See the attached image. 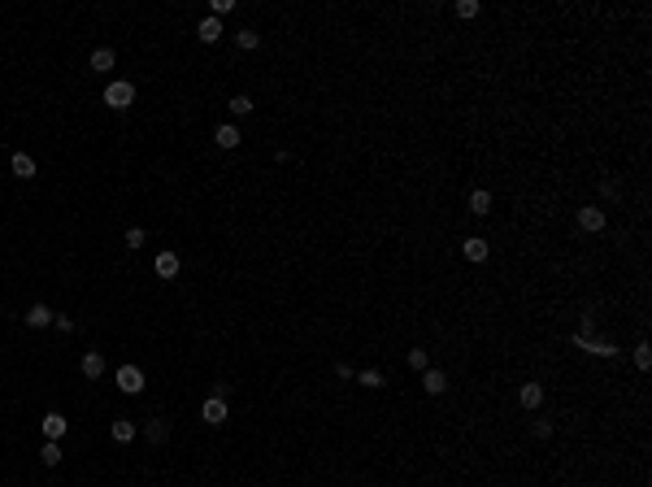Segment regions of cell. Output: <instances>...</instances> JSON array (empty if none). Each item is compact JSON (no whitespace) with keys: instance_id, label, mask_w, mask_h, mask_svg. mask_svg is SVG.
Masks as SVG:
<instances>
[{"instance_id":"obj_1","label":"cell","mask_w":652,"mask_h":487,"mask_svg":"<svg viewBox=\"0 0 652 487\" xmlns=\"http://www.w3.org/2000/svg\"><path fill=\"white\" fill-rule=\"evenodd\" d=\"M105 105H109V109H118V113L130 109V105H135V83H126V78H113V83L105 87Z\"/></svg>"},{"instance_id":"obj_28","label":"cell","mask_w":652,"mask_h":487,"mask_svg":"<svg viewBox=\"0 0 652 487\" xmlns=\"http://www.w3.org/2000/svg\"><path fill=\"white\" fill-rule=\"evenodd\" d=\"M231 9H235V0H214V13H209V18L222 22V13H231Z\"/></svg>"},{"instance_id":"obj_18","label":"cell","mask_w":652,"mask_h":487,"mask_svg":"<svg viewBox=\"0 0 652 487\" xmlns=\"http://www.w3.org/2000/svg\"><path fill=\"white\" fill-rule=\"evenodd\" d=\"M465 262H487V239L483 235H470L465 239Z\"/></svg>"},{"instance_id":"obj_20","label":"cell","mask_w":652,"mask_h":487,"mask_svg":"<svg viewBox=\"0 0 652 487\" xmlns=\"http://www.w3.org/2000/svg\"><path fill=\"white\" fill-rule=\"evenodd\" d=\"M113 440H118V444H130V440H135V422H130V418H118V422H113Z\"/></svg>"},{"instance_id":"obj_17","label":"cell","mask_w":652,"mask_h":487,"mask_svg":"<svg viewBox=\"0 0 652 487\" xmlns=\"http://www.w3.org/2000/svg\"><path fill=\"white\" fill-rule=\"evenodd\" d=\"M113 61H118V57H113V48H96V53H92V70L96 74H109Z\"/></svg>"},{"instance_id":"obj_29","label":"cell","mask_w":652,"mask_h":487,"mask_svg":"<svg viewBox=\"0 0 652 487\" xmlns=\"http://www.w3.org/2000/svg\"><path fill=\"white\" fill-rule=\"evenodd\" d=\"M53 327H57L61 335H70V331H74V322H70V318H65V314H53Z\"/></svg>"},{"instance_id":"obj_19","label":"cell","mask_w":652,"mask_h":487,"mask_svg":"<svg viewBox=\"0 0 652 487\" xmlns=\"http://www.w3.org/2000/svg\"><path fill=\"white\" fill-rule=\"evenodd\" d=\"M257 44H261V35H257L252 26H239V31H235V48H239V53H252Z\"/></svg>"},{"instance_id":"obj_8","label":"cell","mask_w":652,"mask_h":487,"mask_svg":"<svg viewBox=\"0 0 652 487\" xmlns=\"http://www.w3.org/2000/svg\"><path fill=\"white\" fill-rule=\"evenodd\" d=\"M9 170H13V178H35V157H31V153H13L9 157Z\"/></svg>"},{"instance_id":"obj_24","label":"cell","mask_w":652,"mask_h":487,"mask_svg":"<svg viewBox=\"0 0 652 487\" xmlns=\"http://www.w3.org/2000/svg\"><path fill=\"white\" fill-rule=\"evenodd\" d=\"M531 431H535V440H552V422H548V418H535Z\"/></svg>"},{"instance_id":"obj_25","label":"cell","mask_w":652,"mask_h":487,"mask_svg":"<svg viewBox=\"0 0 652 487\" xmlns=\"http://www.w3.org/2000/svg\"><path fill=\"white\" fill-rule=\"evenodd\" d=\"M357 383H361V387H383V375H379V370H361Z\"/></svg>"},{"instance_id":"obj_14","label":"cell","mask_w":652,"mask_h":487,"mask_svg":"<svg viewBox=\"0 0 652 487\" xmlns=\"http://www.w3.org/2000/svg\"><path fill=\"white\" fill-rule=\"evenodd\" d=\"M22 318H26V327H35V331L40 327H53V309H48V305H31Z\"/></svg>"},{"instance_id":"obj_23","label":"cell","mask_w":652,"mask_h":487,"mask_svg":"<svg viewBox=\"0 0 652 487\" xmlns=\"http://www.w3.org/2000/svg\"><path fill=\"white\" fill-rule=\"evenodd\" d=\"M409 366H413V370H431V357H427V348H409Z\"/></svg>"},{"instance_id":"obj_22","label":"cell","mask_w":652,"mask_h":487,"mask_svg":"<svg viewBox=\"0 0 652 487\" xmlns=\"http://www.w3.org/2000/svg\"><path fill=\"white\" fill-rule=\"evenodd\" d=\"M479 0H456V18H479Z\"/></svg>"},{"instance_id":"obj_12","label":"cell","mask_w":652,"mask_h":487,"mask_svg":"<svg viewBox=\"0 0 652 487\" xmlns=\"http://www.w3.org/2000/svg\"><path fill=\"white\" fill-rule=\"evenodd\" d=\"M422 387H427L431 396H444L448 392V375L444 370H422Z\"/></svg>"},{"instance_id":"obj_27","label":"cell","mask_w":652,"mask_h":487,"mask_svg":"<svg viewBox=\"0 0 652 487\" xmlns=\"http://www.w3.org/2000/svg\"><path fill=\"white\" fill-rule=\"evenodd\" d=\"M126 248H135V253L144 248V231H139V226H130V231H126Z\"/></svg>"},{"instance_id":"obj_16","label":"cell","mask_w":652,"mask_h":487,"mask_svg":"<svg viewBox=\"0 0 652 487\" xmlns=\"http://www.w3.org/2000/svg\"><path fill=\"white\" fill-rule=\"evenodd\" d=\"M61 457H65V452H61V440H44V444H40V461H44V465H61Z\"/></svg>"},{"instance_id":"obj_3","label":"cell","mask_w":652,"mask_h":487,"mask_svg":"<svg viewBox=\"0 0 652 487\" xmlns=\"http://www.w3.org/2000/svg\"><path fill=\"white\" fill-rule=\"evenodd\" d=\"M517 404H522L526 413H535V409L544 404V387H540V383H522V387H517Z\"/></svg>"},{"instance_id":"obj_11","label":"cell","mask_w":652,"mask_h":487,"mask_svg":"<svg viewBox=\"0 0 652 487\" xmlns=\"http://www.w3.org/2000/svg\"><path fill=\"white\" fill-rule=\"evenodd\" d=\"M470 214H474V218H487V214H492V191H487V187H474V191H470Z\"/></svg>"},{"instance_id":"obj_9","label":"cell","mask_w":652,"mask_h":487,"mask_svg":"<svg viewBox=\"0 0 652 487\" xmlns=\"http://www.w3.org/2000/svg\"><path fill=\"white\" fill-rule=\"evenodd\" d=\"M196 40H200V44H218L222 40V22L218 18H200V22H196Z\"/></svg>"},{"instance_id":"obj_26","label":"cell","mask_w":652,"mask_h":487,"mask_svg":"<svg viewBox=\"0 0 652 487\" xmlns=\"http://www.w3.org/2000/svg\"><path fill=\"white\" fill-rule=\"evenodd\" d=\"M635 366H640V370H648V366H652V348H648V344L635 348Z\"/></svg>"},{"instance_id":"obj_7","label":"cell","mask_w":652,"mask_h":487,"mask_svg":"<svg viewBox=\"0 0 652 487\" xmlns=\"http://www.w3.org/2000/svg\"><path fill=\"white\" fill-rule=\"evenodd\" d=\"M78 370H83V379H101L105 375V352H83V361H78Z\"/></svg>"},{"instance_id":"obj_4","label":"cell","mask_w":652,"mask_h":487,"mask_svg":"<svg viewBox=\"0 0 652 487\" xmlns=\"http://www.w3.org/2000/svg\"><path fill=\"white\" fill-rule=\"evenodd\" d=\"M200 418L209 422V427H222V422H226V400H222V396H205Z\"/></svg>"},{"instance_id":"obj_2","label":"cell","mask_w":652,"mask_h":487,"mask_svg":"<svg viewBox=\"0 0 652 487\" xmlns=\"http://www.w3.org/2000/svg\"><path fill=\"white\" fill-rule=\"evenodd\" d=\"M113 379H118V387H122L126 396H139V392H144V370H139V366H122Z\"/></svg>"},{"instance_id":"obj_5","label":"cell","mask_w":652,"mask_h":487,"mask_svg":"<svg viewBox=\"0 0 652 487\" xmlns=\"http://www.w3.org/2000/svg\"><path fill=\"white\" fill-rule=\"evenodd\" d=\"M578 226H583V231H592V235H596V231H605V209L583 205V209H578Z\"/></svg>"},{"instance_id":"obj_13","label":"cell","mask_w":652,"mask_h":487,"mask_svg":"<svg viewBox=\"0 0 652 487\" xmlns=\"http://www.w3.org/2000/svg\"><path fill=\"white\" fill-rule=\"evenodd\" d=\"M144 440H148V444H166L170 440V422L166 418H153L148 427H144Z\"/></svg>"},{"instance_id":"obj_10","label":"cell","mask_w":652,"mask_h":487,"mask_svg":"<svg viewBox=\"0 0 652 487\" xmlns=\"http://www.w3.org/2000/svg\"><path fill=\"white\" fill-rule=\"evenodd\" d=\"M239 139H243V135H239L235 122H222L218 131H214V144H218V148H239Z\"/></svg>"},{"instance_id":"obj_15","label":"cell","mask_w":652,"mask_h":487,"mask_svg":"<svg viewBox=\"0 0 652 487\" xmlns=\"http://www.w3.org/2000/svg\"><path fill=\"white\" fill-rule=\"evenodd\" d=\"M153 270H157V279H174V274H178V257L174 253H157Z\"/></svg>"},{"instance_id":"obj_21","label":"cell","mask_w":652,"mask_h":487,"mask_svg":"<svg viewBox=\"0 0 652 487\" xmlns=\"http://www.w3.org/2000/svg\"><path fill=\"white\" fill-rule=\"evenodd\" d=\"M226 109H231V113H235V118H248V113H252L257 105L248 101V96H231V101H226Z\"/></svg>"},{"instance_id":"obj_6","label":"cell","mask_w":652,"mask_h":487,"mask_svg":"<svg viewBox=\"0 0 652 487\" xmlns=\"http://www.w3.org/2000/svg\"><path fill=\"white\" fill-rule=\"evenodd\" d=\"M65 431H70V418L65 413H48L44 418V440H65Z\"/></svg>"}]
</instances>
